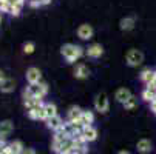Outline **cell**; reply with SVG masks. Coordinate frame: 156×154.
<instances>
[{
    "instance_id": "1",
    "label": "cell",
    "mask_w": 156,
    "mask_h": 154,
    "mask_svg": "<svg viewBox=\"0 0 156 154\" xmlns=\"http://www.w3.org/2000/svg\"><path fill=\"white\" fill-rule=\"evenodd\" d=\"M60 53L68 63H74L76 60H79L83 56V48L79 45H74V43H65L60 48Z\"/></svg>"
},
{
    "instance_id": "2",
    "label": "cell",
    "mask_w": 156,
    "mask_h": 154,
    "mask_svg": "<svg viewBox=\"0 0 156 154\" xmlns=\"http://www.w3.org/2000/svg\"><path fill=\"white\" fill-rule=\"evenodd\" d=\"M47 94H48V85L45 82L28 85L23 90V99H30V97H40V99H43Z\"/></svg>"
},
{
    "instance_id": "3",
    "label": "cell",
    "mask_w": 156,
    "mask_h": 154,
    "mask_svg": "<svg viewBox=\"0 0 156 154\" xmlns=\"http://www.w3.org/2000/svg\"><path fill=\"white\" fill-rule=\"evenodd\" d=\"M125 60L130 67H139V65L144 62V54L139 51V50H130L127 54H125Z\"/></svg>"
},
{
    "instance_id": "4",
    "label": "cell",
    "mask_w": 156,
    "mask_h": 154,
    "mask_svg": "<svg viewBox=\"0 0 156 154\" xmlns=\"http://www.w3.org/2000/svg\"><path fill=\"white\" fill-rule=\"evenodd\" d=\"M94 108H96V111H99L101 114H105L108 109H110V102H108V97L107 94L101 93L96 96L94 99Z\"/></svg>"
},
{
    "instance_id": "5",
    "label": "cell",
    "mask_w": 156,
    "mask_h": 154,
    "mask_svg": "<svg viewBox=\"0 0 156 154\" xmlns=\"http://www.w3.org/2000/svg\"><path fill=\"white\" fill-rule=\"evenodd\" d=\"M93 26L88 25V23H82L79 28H77V37L82 39V40H90L93 37Z\"/></svg>"
},
{
    "instance_id": "6",
    "label": "cell",
    "mask_w": 156,
    "mask_h": 154,
    "mask_svg": "<svg viewBox=\"0 0 156 154\" xmlns=\"http://www.w3.org/2000/svg\"><path fill=\"white\" fill-rule=\"evenodd\" d=\"M40 79H42V73H40L39 68H36V67L28 68V71H27V80H28L30 85L40 83Z\"/></svg>"
},
{
    "instance_id": "7",
    "label": "cell",
    "mask_w": 156,
    "mask_h": 154,
    "mask_svg": "<svg viewBox=\"0 0 156 154\" xmlns=\"http://www.w3.org/2000/svg\"><path fill=\"white\" fill-rule=\"evenodd\" d=\"M82 137L88 142H94L98 139V129L93 126V125H88V126H83L82 129Z\"/></svg>"
},
{
    "instance_id": "8",
    "label": "cell",
    "mask_w": 156,
    "mask_h": 154,
    "mask_svg": "<svg viewBox=\"0 0 156 154\" xmlns=\"http://www.w3.org/2000/svg\"><path fill=\"white\" fill-rule=\"evenodd\" d=\"M131 96H133V94L130 93V90H128V88H125V86L119 88V90H116V93H115V99H116L119 103H122V105H124Z\"/></svg>"
},
{
    "instance_id": "9",
    "label": "cell",
    "mask_w": 156,
    "mask_h": 154,
    "mask_svg": "<svg viewBox=\"0 0 156 154\" xmlns=\"http://www.w3.org/2000/svg\"><path fill=\"white\" fill-rule=\"evenodd\" d=\"M12 122L11 120H3V122H0V139H6L11 133H12Z\"/></svg>"
},
{
    "instance_id": "10",
    "label": "cell",
    "mask_w": 156,
    "mask_h": 154,
    "mask_svg": "<svg viewBox=\"0 0 156 154\" xmlns=\"http://www.w3.org/2000/svg\"><path fill=\"white\" fill-rule=\"evenodd\" d=\"M102 54H104V48L99 43H93V45L88 46V50H87V56L91 57V59H99Z\"/></svg>"
},
{
    "instance_id": "11",
    "label": "cell",
    "mask_w": 156,
    "mask_h": 154,
    "mask_svg": "<svg viewBox=\"0 0 156 154\" xmlns=\"http://www.w3.org/2000/svg\"><path fill=\"white\" fill-rule=\"evenodd\" d=\"M47 122V126L50 128V129H53V131H57L65 122H63V119L57 114V116H54V117H50V119H47L45 120Z\"/></svg>"
},
{
    "instance_id": "12",
    "label": "cell",
    "mask_w": 156,
    "mask_h": 154,
    "mask_svg": "<svg viewBox=\"0 0 156 154\" xmlns=\"http://www.w3.org/2000/svg\"><path fill=\"white\" fill-rule=\"evenodd\" d=\"M135 23H136V17L131 15V17H124L121 22H119V26L122 31H130L135 28Z\"/></svg>"
},
{
    "instance_id": "13",
    "label": "cell",
    "mask_w": 156,
    "mask_h": 154,
    "mask_svg": "<svg viewBox=\"0 0 156 154\" xmlns=\"http://www.w3.org/2000/svg\"><path fill=\"white\" fill-rule=\"evenodd\" d=\"M82 113H83V109H82V108H79V106H71V108L68 109V114H66V120H68V122L80 120Z\"/></svg>"
},
{
    "instance_id": "14",
    "label": "cell",
    "mask_w": 156,
    "mask_h": 154,
    "mask_svg": "<svg viewBox=\"0 0 156 154\" xmlns=\"http://www.w3.org/2000/svg\"><path fill=\"white\" fill-rule=\"evenodd\" d=\"M88 76H90V70H88L87 65H83V63L76 65V68H74V77L76 79H87Z\"/></svg>"
},
{
    "instance_id": "15",
    "label": "cell",
    "mask_w": 156,
    "mask_h": 154,
    "mask_svg": "<svg viewBox=\"0 0 156 154\" xmlns=\"http://www.w3.org/2000/svg\"><path fill=\"white\" fill-rule=\"evenodd\" d=\"M151 142L148 140V139H141V140H138V143H136V149L141 152V154H148L150 151H151Z\"/></svg>"
},
{
    "instance_id": "16",
    "label": "cell",
    "mask_w": 156,
    "mask_h": 154,
    "mask_svg": "<svg viewBox=\"0 0 156 154\" xmlns=\"http://www.w3.org/2000/svg\"><path fill=\"white\" fill-rule=\"evenodd\" d=\"M14 88H16V82H14L12 79L6 77V79L2 82V85H0V91H2V93H12Z\"/></svg>"
},
{
    "instance_id": "17",
    "label": "cell",
    "mask_w": 156,
    "mask_h": 154,
    "mask_svg": "<svg viewBox=\"0 0 156 154\" xmlns=\"http://www.w3.org/2000/svg\"><path fill=\"white\" fill-rule=\"evenodd\" d=\"M141 80L145 83V85H148V83H151V82H154V79H156V71H151V70H144L142 73H141Z\"/></svg>"
},
{
    "instance_id": "18",
    "label": "cell",
    "mask_w": 156,
    "mask_h": 154,
    "mask_svg": "<svg viewBox=\"0 0 156 154\" xmlns=\"http://www.w3.org/2000/svg\"><path fill=\"white\" fill-rule=\"evenodd\" d=\"M80 122H82L83 126L91 125V123L94 122V114H93V111H90V109H83L82 117H80Z\"/></svg>"
},
{
    "instance_id": "19",
    "label": "cell",
    "mask_w": 156,
    "mask_h": 154,
    "mask_svg": "<svg viewBox=\"0 0 156 154\" xmlns=\"http://www.w3.org/2000/svg\"><path fill=\"white\" fill-rule=\"evenodd\" d=\"M43 109H45V113H47V119L57 116V106L51 102H47L45 105H43Z\"/></svg>"
},
{
    "instance_id": "20",
    "label": "cell",
    "mask_w": 156,
    "mask_h": 154,
    "mask_svg": "<svg viewBox=\"0 0 156 154\" xmlns=\"http://www.w3.org/2000/svg\"><path fill=\"white\" fill-rule=\"evenodd\" d=\"M142 99H144L145 102H150V103L156 102V91H153V90H148V88H145V90L142 91Z\"/></svg>"
},
{
    "instance_id": "21",
    "label": "cell",
    "mask_w": 156,
    "mask_h": 154,
    "mask_svg": "<svg viewBox=\"0 0 156 154\" xmlns=\"http://www.w3.org/2000/svg\"><path fill=\"white\" fill-rule=\"evenodd\" d=\"M9 146H11V151H12L14 154H22V152H23V149H25L23 143H22L20 140H12V142L9 143Z\"/></svg>"
},
{
    "instance_id": "22",
    "label": "cell",
    "mask_w": 156,
    "mask_h": 154,
    "mask_svg": "<svg viewBox=\"0 0 156 154\" xmlns=\"http://www.w3.org/2000/svg\"><path fill=\"white\" fill-rule=\"evenodd\" d=\"M136 106H138V99H136L135 96H131V97L124 103V108H125V109H135Z\"/></svg>"
},
{
    "instance_id": "23",
    "label": "cell",
    "mask_w": 156,
    "mask_h": 154,
    "mask_svg": "<svg viewBox=\"0 0 156 154\" xmlns=\"http://www.w3.org/2000/svg\"><path fill=\"white\" fill-rule=\"evenodd\" d=\"M39 109H40V108H33V109H28V117H30L31 120H40Z\"/></svg>"
},
{
    "instance_id": "24",
    "label": "cell",
    "mask_w": 156,
    "mask_h": 154,
    "mask_svg": "<svg viewBox=\"0 0 156 154\" xmlns=\"http://www.w3.org/2000/svg\"><path fill=\"white\" fill-rule=\"evenodd\" d=\"M34 50H36V45H34L33 42H27L25 45H23V53L25 54H33Z\"/></svg>"
},
{
    "instance_id": "25",
    "label": "cell",
    "mask_w": 156,
    "mask_h": 154,
    "mask_svg": "<svg viewBox=\"0 0 156 154\" xmlns=\"http://www.w3.org/2000/svg\"><path fill=\"white\" fill-rule=\"evenodd\" d=\"M20 11H22V8L17 6V5H11V8H9V14L11 15H16V17L20 14Z\"/></svg>"
},
{
    "instance_id": "26",
    "label": "cell",
    "mask_w": 156,
    "mask_h": 154,
    "mask_svg": "<svg viewBox=\"0 0 156 154\" xmlns=\"http://www.w3.org/2000/svg\"><path fill=\"white\" fill-rule=\"evenodd\" d=\"M9 8H11V3H6V2L0 3V12H8L9 14Z\"/></svg>"
},
{
    "instance_id": "27",
    "label": "cell",
    "mask_w": 156,
    "mask_h": 154,
    "mask_svg": "<svg viewBox=\"0 0 156 154\" xmlns=\"http://www.w3.org/2000/svg\"><path fill=\"white\" fill-rule=\"evenodd\" d=\"M30 6L31 8H39V6H42V2L40 0H30Z\"/></svg>"
},
{
    "instance_id": "28",
    "label": "cell",
    "mask_w": 156,
    "mask_h": 154,
    "mask_svg": "<svg viewBox=\"0 0 156 154\" xmlns=\"http://www.w3.org/2000/svg\"><path fill=\"white\" fill-rule=\"evenodd\" d=\"M22 154H37V152H36V149H34V148H25Z\"/></svg>"
},
{
    "instance_id": "29",
    "label": "cell",
    "mask_w": 156,
    "mask_h": 154,
    "mask_svg": "<svg viewBox=\"0 0 156 154\" xmlns=\"http://www.w3.org/2000/svg\"><path fill=\"white\" fill-rule=\"evenodd\" d=\"M5 79H6V77H5V74H3V71H2V70H0V85H2V82H3Z\"/></svg>"
},
{
    "instance_id": "30",
    "label": "cell",
    "mask_w": 156,
    "mask_h": 154,
    "mask_svg": "<svg viewBox=\"0 0 156 154\" xmlns=\"http://www.w3.org/2000/svg\"><path fill=\"white\" fill-rule=\"evenodd\" d=\"M151 111H153V114L156 116V102H153V103H151Z\"/></svg>"
},
{
    "instance_id": "31",
    "label": "cell",
    "mask_w": 156,
    "mask_h": 154,
    "mask_svg": "<svg viewBox=\"0 0 156 154\" xmlns=\"http://www.w3.org/2000/svg\"><path fill=\"white\" fill-rule=\"evenodd\" d=\"M40 2H42V5H48L51 0H40Z\"/></svg>"
},
{
    "instance_id": "32",
    "label": "cell",
    "mask_w": 156,
    "mask_h": 154,
    "mask_svg": "<svg viewBox=\"0 0 156 154\" xmlns=\"http://www.w3.org/2000/svg\"><path fill=\"white\" fill-rule=\"evenodd\" d=\"M118 154H130V151H127V149H122V151H119Z\"/></svg>"
},
{
    "instance_id": "33",
    "label": "cell",
    "mask_w": 156,
    "mask_h": 154,
    "mask_svg": "<svg viewBox=\"0 0 156 154\" xmlns=\"http://www.w3.org/2000/svg\"><path fill=\"white\" fill-rule=\"evenodd\" d=\"M66 154H77L76 151H71V152H66Z\"/></svg>"
},
{
    "instance_id": "34",
    "label": "cell",
    "mask_w": 156,
    "mask_h": 154,
    "mask_svg": "<svg viewBox=\"0 0 156 154\" xmlns=\"http://www.w3.org/2000/svg\"><path fill=\"white\" fill-rule=\"evenodd\" d=\"M0 20H2V15H0Z\"/></svg>"
},
{
    "instance_id": "35",
    "label": "cell",
    "mask_w": 156,
    "mask_h": 154,
    "mask_svg": "<svg viewBox=\"0 0 156 154\" xmlns=\"http://www.w3.org/2000/svg\"><path fill=\"white\" fill-rule=\"evenodd\" d=\"M60 154H65V152H60Z\"/></svg>"
}]
</instances>
